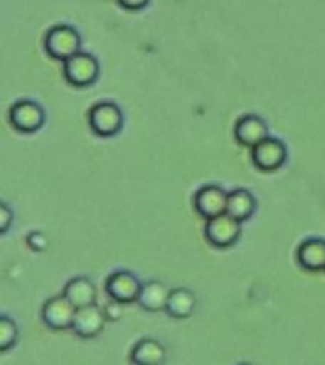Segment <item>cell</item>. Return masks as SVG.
<instances>
[{"instance_id":"44dd1931","label":"cell","mask_w":325,"mask_h":365,"mask_svg":"<svg viewBox=\"0 0 325 365\" xmlns=\"http://www.w3.org/2000/svg\"><path fill=\"white\" fill-rule=\"evenodd\" d=\"M105 314H107L108 319H118L120 314H122V304L116 301H113L110 304H107V308H105Z\"/></svg>"},{"instance_id":"603a6c76","label":"cell","mask_w":325,"mask_h":365,"mask_svg":"<svg viewBox=\"0 0 325 365\" xmlns=\"http://www.w3.org/2000/svg\"><path fill=\"white\" fill-rule=\"evenodd\" d=\"M239 365H251V364H239Z\"/></svg>"},{"instance_id":"3957f363","label":"cell","mask_w":325,"mask_h":365,"mask_svg":"<svg viewBox=\"0 0 325 365\" xmlns=\"http://www.w3.org/2000/svg\"><path fill=\"white\" fill-rule=\"evenodd\" d=\"M63 74L71 86L76 88H86L93 84L99 76V63L90 53L78 51L76 56L68 57L67 61H63Z\"/></svg>"},{"instance_id":"7c38bea8","label":"cell","mask_w":325,"mask_h":365,"mask_svg":"<svg viewBox=\"0 0 325 365\" xmlns=\"http://www.w3.org/2000/svg\"><path fill=\"white\" fill-rule=\"evenodd\" d=\"M296 261L308 272L325 270V240L310 238L296 250Z\"/></svg>"},{"instance_id":"30bf717a","label":"cell","mask_w":325,"mask_h":365,"mask_svg":"<svg viewBox=\"0 0 325 365\" xmlns=\"http://www.w3.org/2000/svg\"><path fill=\"white\" fill-rule=\"evenodd\" d=\"M107 314L103 308L97 304H90V307L76 308L74 314V322L71 329L82 339H93L103 331L105 324H107Z\"/></svg>"},{"instance_id":"2e32d148","label":"cell","mask_w":325,"mask_h":365,"mask_svg":"<svg viewBox=\"0 0 325 365\" xmlns=\"http://www.w3.org/2000/svg\"><path fill=\"white\" fill-rule=\"evenodd\" d=\"M257 202L255 196L245 190V188H236L232 192H228V204L227 213L232 215L234 219H238L239 222L247 221L253 213H255Z\"/></svg>"},{"instance_id":"4fadbf2b","label":"cell","mask_w":325,"mask_h":365,"mask_svg":"<svg viewBox=\"0 0 325 365\" xmlns=\"http://www.w3.org/2000/svg\"><path fill=\"white\" fill-rule=\"evenodd\" d=\"M63 295L67 297L76 308H84L90 307V304H96L97 293L96 285L91 284V279L80 276V278L68 279L65 289H63Z\"/></svg>"},{"instance_id":"277c9868","label":"cell","mask_w":325,"mask_h":365,"mask_svg":"<svg viewBox=\"0 0 325 365\" xmlns=\"http://www.w3.org/2000/svg\"><path fill=\"white\" fill-rule=\"evenodd\" d=\"M205 240L215 247H230L238 242L242 234V225L238 219H234L228 213H222L219 217L207 219L204 228Z\"/></svg>"},{"instance_id":"8fae6325","label":"cell","mask_w":325,"mask_h":365,"mask_svg":"<svg viewBox=\"0 0 325 365\" xmlns=\"http://www.w3.org/2000/svg\"><path fill=\"white\" fill-rule=\"evenodd\" d=\"M234 137L239 145L253 148L268 137V125L261 116L245 114L234 125Z\"/></svg>"},{"instance_id":"9a60e30c","label":"cell","mask_w":325,"mask_h":365,"mask_svg":"<svg viewBox=\"0 0 325 365\" xmlns=\"http://www.w3.org/2000/svg\"><path fill=\"white\" fill-rule=\"evenodd\" d=\"M171 289H167L162 282H147L143 285L141 295H139V304L141 308L148 310V312H160V310H165L167 307V299H170Z\"/></svg>"},{"instance_id":"7a4b0ae2","label":"cell","mask_w":325,"mask_h":365,"mask_svg":"<svg viewBox=\"0 0 325 365\" xmlns=\"http://www.w3.org/2000/svg\"><path fill=\"white\" fill-rule=\"evenodd\" d=\"M88 118H90L91 131L99 137L116 135L124 125V114H122L120 107L108 101L93 105Z\"/></svg>"},{"instance_id":"ba28073f","label":"cell","mask_w":325,"mask_h":365,"mask_svg":"<svg viewBox=\"0 0 325 365\" xmlns=\"http://www.w3.org/2000/svg\"><path fill=\"white\" fill-rule=\"evenodd\" d=\"M76 307L65 295L51 297L42 307V322L56 331L73 327Z\"/></svg>"},{"instance_id":"6da1fadb","label":"cell","mask_w":325,"mask_h":365,"mask_svg":"<svg viewBox=\"0 0 325 365\" xmlns=\"http://www.w3.org/2000/svg\"><path fill=\"white\" fill-rule=\"evenodd\" d=\"M44 48L56 61H67L80 51V34L68 25H56L46 33Z\"/></svg>"},{"instance_id":"d6986e66","label":"cell","mask_w":325,"mask_h":365,"mask_svg":"<svg viewBox=\"0 0 325 365\" xmlns=\"http://www.w3.org/2000/svg\"><path fill=\"white\" fill-rule=\"evenodd\" d=\"M27 242H29V247H33L34 251H42L48 247V238H46L42 232L29 234Z\"/></svg>"},{"instance_id":"ffe728a7","label":"cell","mask_w":325,"mask_h":365,"mask_svg":"<svg viewBox=\"0 0 325 365\" xmlns=\"http://www.w3.org/2000/svg\"><path fill=\"white\" fill-rule=\"evenodd\" d=\"M11 219H14V213L8 207V204L0 205V232H6L11 225Z\"/></svg>"},{"instance_id":"5bb4252c","label":"cell","mask_w":325,"mask_h":365,"mask_svg":"<svg viewBox=\"0 0 325 365\" xmlns=\"http://www.w3.org/2000/svg\"><path fill=\"white\" fill-rule=\"evenodd\" d=\"M130 359L133 365H164L165 348L154 339H143L133 346Z\"/></svg>"},{"instance_id":"e0dca14e","label":"cell","mask_w":325,"mask_h":365,"mask_svg":"<svg viewBox=\"0 0 325 365\" xmlns=\"http://www.w3.org/2000/svg\"><path fill=\"white\" fill-rule=\"evenodd\" d=\"M194 308H196V297H194L192 291L185 289V287L171 289L170 299H167V307H165V312L170 314L171 318H188L194 312Z\"/></svg>"},{"instance_id":"9c48e42d","label":"cell","mask_w":325,"mask_h":365,"mask_svg":"<svg viewBox=\"0 0 325 365\" xmlns=\"http://www.w3.org/2000/svg\"><path fill=\"white\" fill-rule=\"evenodd\" d=\"M228 192L217 185H205L194 196V207L205 219H213L227 213Z\"/></svg>"},{"instance_id":"5b68a950","label":"cell","mask_w":325,"mask_h":365,"mask_svg":"<svg viewBox=\"0 0 325 365\" xmlns=\"http://www.w3.org/2000/svg\"><path fill=\"white\" fill-rule=\"evenodd\" d=\"M251 160L261 171H276L287 160V147L278 137L268 135L264 141L251 148Z\"/></svg>"},{"instance_id":"52a82bcc","label":"cell","mask_w":325,"mask_h":365,"mask_svg":"<svg viewBox=\"0 0 325 365\" xmlns=\"http://www.w3.org/2000/svg\"><path fill=\"white\" fill-rule=\"evenodd\" d=\"M10 122L21 133H34L44 125L46 114L38 103L23 99L10 108Z\"/></svg>"},{"instance_id":"8992f818","label":"cell","mask_w":325,"mask_h":365,"mask_svg":"<svg viewBox=\"0 0 325 365\" xmlns=\"http://www.w3.org/2000/svg\"><path fill=\"white\" fill-rule=\"evenodd\" d=\"M143 285L141 282L133 276L131 272H114L110 274L105 282V291L113 301L120 304H131V302L139 301Z\"/></svg>"},{"instance_id":"ac0fdd59","label":"cell","mask_w":325,"mask_h":365,"mask_svg":"<svg viewBox=\"0 0 325 365\" xmlns=\"http://www.w3.org/2000/svg\"><path fill=\"white\" fill-rule=\"evenodd\" d=\"M17 342V325L8 316L0 318V350L8 352Z\"/></svg>"},{"instance_id":"7402d4cb","label":"cell","mask_w":325,"mask_h":365,"mask_svg":"<svg viewBox=\"0 0 325 365\" xmlns=\"http://www.w3.org/2000/svg\"><path fill=\"white\" fill-rule=\"evenodd\" d=\"M120 4L128 8V10H141L148 4V0H120Z\"/></svg>"}]
</instances>
